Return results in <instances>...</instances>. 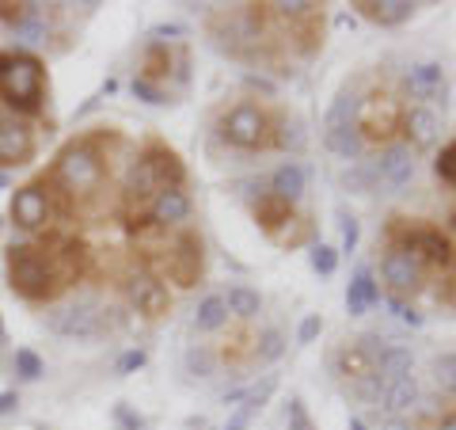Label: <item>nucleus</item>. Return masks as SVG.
<instances>
[{"instance_id": "f257e3e1", "label": "nucleus", "mask_w": 456, "mask_h": 430, "mask_svg": "<svg viewBox=\"0 0 456 430\" xmlns=\"http://www.w3.org/2000/svg\"><path fill=\"white\" fill-rule=\"evenodd\" d=\"M0 95H4V103L20 114L42 111V65L31 54L8 57V69H4V77H0Z\"/></svg>"}, {"instance_id": "f03ea898", "label": "nucleus", "mask_w": 456, "mask_h": 430, "mask_svg": "<svg viewBox=\"0 0 456 430\" xmlns=\"http://www.w3.org/2000/svg\"><path fill=\"white\" fill-rule=\"evenodd\" d=\"M8 282H12V290H16L20 297L42 301V297L53 294L57 275H53L50 260H42L35 248H12L8 252Z\"/></svg>"}, {"instance_id": "7ed1b4c3", "label": "nucleus", "mask_w": 456, "mask_h": 430, "mask_svg": "<svg viewBox=\"0 0 456 430\" xmlns=\"http://www.w3.org/2000/svg\"><path fill=\"white\" fill-rule=\"evenodd\" d=\"M99 176H103V164H99V156L88 149V145H73L61 153V161H57V179L65 183L69 191H92Z\"/></svg>"}, {"instance_id": "20e7f679", "label": "nucleus", "mask_w": 456, "mask_h": 430, "mask_svg": "<svg viewBox=\"0 0 456 430\" xmlns=\"http://www.w3.org/2000/svg\"><path fill=\"white\" fill-rule=\"evenodd\" d=\"M221 137L228 141V145H236V149L263 145V137H266V114L259 107H251V103L228 111L224 122H221Z\"/></svg>"}, {"instance_id": "39448f33", "label": "nucleus", "mask_w": 456, "mask_h": 430, "mask_svg": "<svg viewBox=\"0 0 456 430\" xmlns=\"http://www.w3.org/2000/svg\"><path fill=\"white\" fill-rule=\"evenodd\" d=\"M50 332L53 335H65V339H95L99 332H103V324H99V312L95 305H88V301H77V305H65L50 312Z\"/></svg>"}, {"instance_id": "423d86ee", "label": "nucleus", "mask_w": 456, "mask_h": 430, "mask_svg": "<svg viewBox=\"0 0 456 430\" xmlns=\"http://www.w3.org/2000/svg\"><path fill=\"white\" fill-rule=\"evenodd\" d=\"M373 168H377L380 187L388 194H395V191H403L407 183L415 179V153H411V145H388L373 161Z\"/></svg>"}, {"instance_id": "0eeeda50", "label": "nucleus", "mask_w": 456, "mask_h": 430, "mask_svg": "<svg viewBox=\"0 0 456 430\" xmlns=\"http://www.w3.org/2000/svg\"><path fill=\"white\" fill-rule=\"evenodd\" d=\"M35 153L31 126L20 119H0V164H27Z\"/></svg>"}, {"instance_id": "6e6552de", "label": "nucleus", "mask_w": 456, "mask_h": 430, "mask_svg": "<svg viewBox=\"0 0 456 430\" xmlns=\"http://www.w3.org/2000/svg\"><path fill=\"white\" fill-rule=\"evenodd\" d=\"M12 221L20 228H42L50 221V198L42 194V187H20L12 194Z\"/></svg>"}, {"instance_id": "1a4fd4ad", "label": "nucleus", "mask_w": 456, "mask_h": 430, "mask_svg": "<svg viewBox=\"0 0 456 430\" xmlns=\"http://www.w3.org/2000/svg\"><path fill=\"white\" fill-rule=\"evenodd\" d=\"M126 294H130L134 309L145 312V317H160V312L167 309V290H164V282H156L152 275H145V270H137V275L126 278Z\"/></svg>"}, {"instance_id": "9d476101", "label": "nucleus", "mask_w": 456, "mask_h": 430, "mask_svg": "<svg viewBox=\"0 0 456 430\" xmlns=\"http://www.w3.org/2000/svg\"><path fill=\"white\" fill-rule=\"evenodd\" d=\"M384 282L392 285L395 294H407V290H415V285L422 282V270H419V260L411 252H388L384 255Z\"/></svg>"}, {"instance_id": "9b49d317", "label": "nucleus", "mask_w": 456, "mask_h": 430, "mask_svg": "<svg viewBox=\"0 0 456 430\" xmlns=\"http://www.w3.org/2000/svg\"><path fill=\"white\" fill-rule=\"evenodd\" d=\"M149 218L156 225H179V221H187L191 218V198L183 194L179 187H160L152 198V213Z\"/></svg>"}, {"instance_id": "f8f14e48", "label": "nucleus", "mask_w": 456, "mask_h": 430, "mask_svg": "<svg viewBox=\"0 0 456 430\" xmlns=\"http://www.w3.org/2000/svg\"><path fill=\"white\" fill-rule=\"evenodd\" d=\"M419 404V381L415 374H407V377H399V381H384V393H380V404L388 415H403Z\"/></svg>"}, {"instance_id": "ddd939ff", "label": "nucleus", "mask_w": 456, "mask_h": 430, "mask_svg": "<svg viewBox=\"0 0 456 430\" xmlns=\"http://www.w3.org/2000/svg\"><path fill=\"white\" fill-rule=\"evenodd\" d=\"M407 92L415 99H434V95H445V69L437 62H422L407 73Z\"/></svg>"}, {"instance_id": "4468645a", "label": "nucleus", "mask_w": 456, "mask_h": 430, "mask_svg": "<svg viewBox=\"0 0 456 430\" xmlns=\"http://www.w3.org/2000/svg\"><path fill=\"white\" fill-rule=\"evenodd\" d=\"M198 270H202V244L194 236H183L175 244V252H171V275L179 278V285H191L198 278Z\"/></svg>"}, {"instance_id": "2eb2a0df", "label": "nucleus", "mask_w": 456, "mask_h": 430, "mask_svg": "<svg viewBox=\"0 0 456 430\" xmlns=\"http://www.w3.org/2000/svg\"><path fill=\"white\" fill-rule=\"evenodd\" d=\"M403 130H407V141L415 149H430L434 141H437V134H441V119H437L430 107H415L403 119Z\"/></svg>"}, {"instance_id": "dca6fc26", "label": "nucleus", "mask_w": 456, "mask_h": 430, "mask_svg": "<svg viewBox=\"0 0 456 430\" xmlns=\"http://www.w3.org/2000/svg\"><path fill=\"white\" fill-rule=\"evenodd\" d=\"M274 389H278V377H266L259 389H251V393L244 396V404H240L232 415H228V426H224V430H248V423L266 408V400L274 396Z\"/></svg>"}, {"instance_id": "f3484780", "label": "nucleus", "mask_w": 456, "mask_h": 430, "mask_svg": "<svg viewBox=\"0 0 456 430\" xmlns=\"http://www.w3.org/2000/svg\"><path fill=\"white\" fill-rule=\"evenodd\" d=\"M407 252L415 255V260H426V263H449V240L437 233V228H419V233H411L407 240Z\"/></svg>"}, {"instance_id": "a211bd4d", "label": "nucleus", "mask_w": 456, "mask_h": 430, "mask_svg": "<svg viewBox=\"0 0 456 430\" xmlns=\"http://www.w3.org/2000/svg\"><path fill=\"white\" fill-rule=\"evenodd\" d=\"M270 194H274L278 203L293 206L297 198L305 194V168L301 164H281L274 176H270Z\"/></svg>"}, {"instance_id": "6ab92c4d", "label": "nucleus", "mask_w": 456, "mask_h": 430, "mask_svg": "<svg viewBox=\"0 0 456 430\" xmlns=\"http://www.w3.org/2000/svg\"><path fill=\"white\" fill-rule=\"evenodd\" d=\"M152 191H160V176H156V164L152 156H137V161L130 164V171H126V194L134 198H145Z\"/></svg>"}, {"instance_id": "aec40b11", "label": "nucleus", "mask_w": 456, "mask_h": 430, "mask_svg": "<svg viewBox=\"0 0 456 430\" xmlns=\"http://www.w3.org/2000/svg\"><path fill=\"white\" fill-rule=\"evenodd\" d=\"M411 369H415V354H411L407 347H384L377 354V369H373V374L380 381H399V377H407Z\"/></svg>"}, {"instance_id": "412c9836", "label": "nucleus", "mask_w": 456, "mask_h": 430, "mask_svg": "<svg viewBox=\"0 0 456 430\" xmlns=\"http://www.w3.org/2000/svg\"><path fill=\"white\" fill-rule=\"evenodd\" d=\"M323 149L335 153L338 161H358V156H362V134H358V126H338V130H323Z\"/></svg>"}, {"instance_id": "4be33fe9", "label": "nucleus", "mask_w": 456, "mask_h": 430, "mask_svg": "<svg viewBox=\"0 0 456 430\" xmlns=\"http://www.w3.org/2000/svg\"><path fill=\"white\" fill-rule=\"evenodd\" d=\"M358 8L380 27H395V23H407L415 16V4H411V0H380V4H358Z\"/></svg>"}, {"instance_id": "5701e85b", "label": "nucleus", "mask_w": 456, "mask_h": 430, "mask_svg": "<svg viewBox=\"0 0 456 430\" xmlns=\"http://www.w3.org/2000/svg\"><path fill=\"white\" fill-rule=\"evenodd\" d=\"M380 301V290H377V282L369 270H358V278L350 282V290H346V309H350V317H362V312L369 305H377Z\"/></svg>"}, {"instance_id": "b1692460", "label": "nucleus", "mask_w": 456, "mask_h": 430, "mask_svg": "<svg viewBox=\"0 0 456 430\" xmlns=\"http://www.w3.org/2000/svg\"><path fill=\"white\" fill-rule=\"evenodd\" d=\"M354 114H358V95L354 92H338L335 103L323 114V130H338V126H354Z\"/></svg>"}, {"instance_id": "393cba45", "label": "nucleus", "mask_w": 456, "mask_h": 430, "mask_svg": "<svg viewBox=\"0 0 456 430\" xmlns=\"http://www.w3.org/2000/svg\"><path fill=\"white\" fill-rule=\"evenodd\" d=\"M224 320H228V309H224V297H206L202 305L194 309V327L198 332H217V327H224Z\"/></svg>"}, {"instance_id": "a878e982", "label": "nucleus", "mask_w": 456, "mask_h": 430, "mask_svg": "<svg viewBox=\"0 0 456 430\" xmlns=\"http://www.w3.org/2000/svg\"><path fill=\"white\" fill-rule=\"evenodd\" d=\"M224 309L228 312H236L240 320H251L255 312L263 309V297L251 290V285H232V290H228V297H224Z\"/></svg>"}, {"instance_id": "bb28decb", "label": "nucleus", "mask_w": 456, "mask_h": 430, "mask_svg": "<svg viewBox=\"0 0 456 430\" xmlns=\"http://www.w3.org/2000/svg\"><path fill=\"white\" fill-rule=\"evenodd\" d=\"M342 187H350L354 194H369V191H377L380 183H377V168H373V161H369V164H354V168H346V176H342Z\"/></svg>"}, {"instance_id": "cd10ccee", "label": "nucleus", "mask_w": 456, "mask_h": 430, "mask_svg": "<svg viewBox=\"0 0 456 430\" xmlns=\"http://www.w3.org/2000/svg\"><path fill=\"white\" fill-rule=\"evenodd\" d=\"M187 369L198 377H209L213 369H217V358H213V351L206 347V343H194V347L187 351Z\"/></svg>"}, {"instance_id": "c85d7f7f", "label": "nucleus", "mask_w": 456, "mask_h": 430, "mask_svg": "<svg viewBox=\"0 0 456 430\" xmlns=\"http://www.w3.org/2000/svg\"><path fill=\"white\" fill-rule=\"evenodd\" d=\"M308 260H312V270H316V275H335L338 252L331 248V244H316V248L308 252Z\"/></svg>"}, {"instance_id": "c756f323", "label": "nucleus", "mask_w": 456, "mask_h": 430, "mask_svg": "<svg viewBox=\"0 0 456 430\" xmlns=\"http://www.w3.org/2000/svg\"><path fill=\"white\" fill-rule=\"evenodd\" d=\"M285 351V335L278 332V327H266V332L259 335V358L263 362H274V358H281Z\"/></svg>"}, {"instance_id": "7c9ffc66", "label": "nucleus", "mask_w": 456, "mask_h": 430, "mask_svg": "<svg viewBox=\"0 0 456 430\" xmlns=\"http://www.w3.org/2000/svg\"><path fill=\"white\" fill-rule=\"evenodd\" d=\"M16 374L23 377V381H38L42 377V358L35 354V351H16Z\"/></svg>"}, {"instance_id": "2f4dec72", "label": "nucleus", "mask_w": 456, "mask_h": 430, "mask_svg": "<svg viewBox=\"0 0 456 430\" xmlns=\"http://www.w3.org/2000/svg\"><path fill=\"white\" fill-rule=\"evenodd\" d=\"M434 377L445 393H456V354H441L434 366Z\"/></svg>"}, {"instance_id": "473e14b6", "label": "nucleus", "mask_w": 456, "mask_h": 430, "mask_svg": "<svg viewBox=\"0 0 456 430\" xmlns=\"http://www.w3.org/2000/svg\"><path fill=\"white\" fill-rule=\"evenodd\" d=\"M380 393H384V381L377 374H365L358 385H354V396L365 400V404H380Z\"/></svg>"}, {"instance_id": "72a5a7b5", "label": "nucleus", "mask_w": 456, "mask_h": 430, "mask_svg": "<svg viewBox=\"0 0 456 430\" xmlns=\"http://www.w3.org/2000/svg\"><path fill=\"white\" fill-rule=\"evenodd\" d=\"M434 171H437V176L445 179V183H452V187H456V141H452L449 149H441V156L434 161Z\"/></svg>"}, {"instance_id": "f704fd0d", "label": "nucleus", "mask_w": 456, "mask_h": 430, "mask_svg": "<svg viewBox=\"0 0 456 430\" xmlns=\"http://www.w3.org/2000/svg\"><path fill=\"white\" fill-rule=\"evenodd\" d=\"M285 423H289V430H316V426H312V419H308L305 404L297 396L289 400V408H285Z\"/></svg>"}, {"instance_id": "c9c22d12", "label": "nucleus", "mask_w": 456, "mask_h": 430, "mask_svg": "<svg viewBox=\"0 0 456 430\" xmlns=\"http://www.w3.org/2000/svg\"><path fill=\"white\" fill-rule=\"evenodd\" d=\"M278 12V16H285V20H305V16H312L316 12V4H305V0H281V4H270Z\"/></svg>"}, {"instance_id": "e433bc0d", "label": "nucleus", "mask_w": 456, "mask_h": 430, "mask_svg": "<svg viewBox=\"0 0 456 430\" xmlns=\"http://www.w3.org/2000/svg\"><path fill=\"white\" fill-rule=\"evenodd\" d=\"M134 95L141 99V103H152V107H160V103H167V99H164V92L160 88H152V84L149 80H134Z\"/></svg>"}, {"instance_id": "4c0bfd02", "label": "nucleus", "mask_w": 456, "mask_h": 430, "mask_svg": "<svg viewBox=\"0 0 456 430\" xmlns=\"http://www.w3.org/2000/svg\"><path fill=\"white\" fill-rule=\"evenodd\" d=\"M323 332V317H305L301 327H297V343H312Z\"/></svg>"}, {"instance_id": "58836bf2", "label": "nucleus", "mask_w": 456, "mask_h": 430, "mask_svg": "<svg viewBox=\"0 0 456 430\" xmlns=\"http://www.w3.org/2000/svg\"><path fill=\"white\" fill-rule=\"evenodd\" d=\"M114 419H118V426H122V430H145V419H141V415H134L126 404L114 408Z\"/></svg>"}, {"instance_id": "ea45409f", "label": "nucleus", "mask_w": 456, "mask_h": 430, "mask_svg": "<svg viewBox=\"0 0 456 430\" xmlns=\"http://www.w3.org/2000/svg\"><path fill=\"white\" fill-rule=\"evenodd\" d=\"M145 366V351H126L122 358H118V374L126 377V374H134V369H141Z\"/></svg>"}, {"instance_id": "a19ab883", "label": "nucleus", "mask_w": 456, "mask_h": 430, "mask_svg": "<svg viewBox=\"0 0 456 430\" xmlns=\"http://www.w3.org/2000/svg\"><path fill=\"white\" fill-rule=\"evenodd\" d=\"M354 248H358V221L342 218V252H354Z\"/></svg>"}, {"instance_id": "79ce46f5", "label": "nucleus", "mask_w": 456, "mask_h": 430, "mask_svg": "<svg viewBox=\"0 0 456 430\" xmlns=\"http://www.w3.org/2000/svg\"><path fill=\"white\" fill-rule=\"evenodd\" d=\"M388 309H392V312H395V317L403 320V324H411V327H419V324H422L419 312H415V309H407L403 301H388Z\"/></svg>"}, {"instance_id": "37998d69", "label": "nucleus", "mask_w": 456, "mask_h": 430, "mask_svg": "<svg viewBox=\"0 0 456 430\" xmlns=\"http://www.w3.org/2000/svg\"><path fill=\"white\" fill-rule=\"evenodd\" d=\"M301 141H305V137H301V122H293V126H289V122H285L281 145H293V149H301Z\"/></svg>"}, {"instance_id": "c03bdc74", "label": "nucleus", "mask_w": 456, "mask_h": 430, "mask_svg": "<svg viewBox=\"0 0 456 430\" xmlns=\"http://www.w3.org/2000/svg\"><path fill=\"white\" fill-rule=\"evenodd\" d=\"M179 35H187V27H179V23H160V27H152V38H179Z\"/></svg>"}, {"instance_id": "a18cd8bd", "label": "nucleus", "mask_w": 456, "mask_h": 430, "mask_svg": "<svg viewBox=\"0 0 456 430\" xmlns=\"http://www.w3.org/2000/svg\"><path fill=\"white\" fill-rule=\"evenodd\" d=\"M20 408V396L16 393H0V415H12Z\"/></svg>"}, {"instance_id": "49530a36", "label": "nucleus", "mask_w": 456, "mask_h": 430, "mask_svg": "<svg viewBox=\"0 0 456 430\" xmlns=\"http://www.w3.org/2000/svg\"><path fill=\"white\" fill-rule=\"evenodd\" d=\"M380 430H407V426H403V419H399V415H392V419L380 423Z\"/></svg>"}, {"instance_id": "de8ad7c7", "label": "nucleus", "mask_w": 456, "mask_h": 430, "mask_svg": "<svg viewBox=\"0 0 456 430\" xmlns=\"http://www.w3.org/2000/svg\"><path fill=\"white\" fill-rule=\"evenodd\" d=\"M437 430H456V415H452V419H445V423H441Z\"/></svg>"}, {"instance_id": "09e8293b", "label": "nucleus", "mask_w": 456, "mask_h": 430, "mask_svg": "<svg viewBox=\"0 0 456 430\" xmlns=\"http://www.w3.org/2000/svg\"><path fill=\"white\" fill-rule=\"evenodd\" d=\"M350 430H365V423L362 419H350Z\"/></svg>"}, {"instance_id": "8fccbe9b", "label": "nucleus", "mask_w": 456, "mask_h": 430, "mask_svg": "<svg viewBox=\"0 0 456 430\" xmlns=\"http://www.w3.org/2000/svg\"><path fill=\"white\" fill-rule=\"evenodd\" d=\"M8 187V176H4V171H0V191H4Z\"/></svg>"}, {"instance_id": "3c124183", "label": "nucleus", "mask_w": 456, "mask_h": 430, "mask_svg": "<svg viewBox=\"0 0 456 430\" xmlns=\"http://www.w3.org/2000/svg\"><path fill=\"white\" fill-rule=\"evenodd\" d=\"M4 339H8V335H4V324H0V347H4Z\"/></svg>"}, {"instance_id": "603ef678", "label": "nucleus", "mask_w": 456, "mask_h": 430, "mask_svg": "<svg viewBox=\"0 0 456 430\" xmlns=\"http://www.w3.org/2000/svg\"><path fill=\"white\" fill-rule=\"evenodd\" d=\"M114 430H122V426H114Z\"/></svg>"}]
</instances>
